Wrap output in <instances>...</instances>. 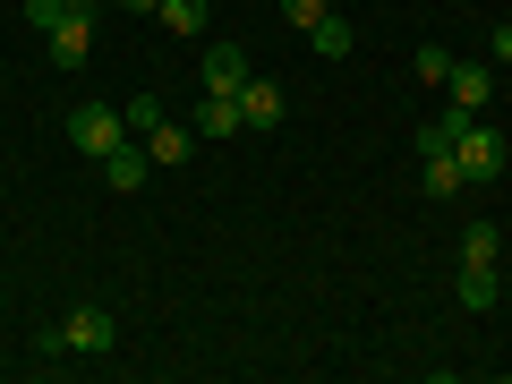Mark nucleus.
Returning <instances> with one entry per match:
<instances>
[{
	"label": "nucleus",
	"instance_id": "nucleus-19",
	"mask_svg": "<svg viewBox=\"0 0 512 384\" xmlns=\"http://www.w3.org/2000/svg\"><path fill=\"white\" fill-rule=\"evenodd\" d=\"M282 18H291V26H299V35H308V26H316V18H333V0H282Z\"/></svg>",
	"mask_w": 512,
	"mask_h": 384
},
{
	"label": "nucleus",
	"instance_id": "nucleus-10",
	"mask_svg": "<svg viewBox=\"0 0 512 384\" xmlns=\"http://www.w3.org/2000/svg\"><path fill=\"white\" fill-rule=\"evenodd\" d=\"M197 137H239V94H197Z\"/></svg>",
	"mask_w": 512,
	"mask_h": 384
},
{
	"label": "nucleus",
	"instance_id": "nucleus-6",
	"mask_svg": "<svg viewBox=\"0 0 512 384\" xmlns=\"http://www.w3.org/2000/svg\"><path fill=\"white\" fill-rule=\"evenodd\" d=\"M248 52H239V43H205V60H197V86L205 94H239V86H248Z\"/></svg>",
	"mask_w": 512,
	"mask_h": 384
},
{
	"label": "nucleus",
	"instance_id": "nucleus-7",
	"mask_svg": "<svg viewBox=\"0 0 512 384\" xmlns=\"http://www.w3.org/2000/svg\"><path fill=\"white\" fill-rule=\"evenodd\" d=\"M86 60H94V9H77V18H60L52 26V69H86Z\"/></svg>",
	"mask_w": 512,
	"mask_h": 384
},
{
	"label": "nucleus",
	"instance_id": "nucleus-14",
	"mask_svg": "<svg viewBox=\"0 0 512 384\" xmlns=\"http://www.w3.org/2000/svg\"><path fill=\"white\" fill-rule=\"evenodd\" d=\"M350 43H359V35H350V18H316L308 26V52L316 60H350Z\"/></svg>",
	"mask_w": 512,
	"mask_h": 384
},
{
	"label": "nucleus",
	"instance_id": "nucleus-18",
	"mask_svg": "<svg viewBox=\"0 0 512 384\" xmlns=\"http://www.w3.org/2000/svg\"><path fill=\"white\" fill-rule=\"evenodd\" d=\"M77 9H94V0H26V18H35V26H43V35H52V26H60V18H77Z\"/></svg>",
	"mask_w": 512,
	"mask_h": 384
},
{
	"label": "nucleus",
	"instance_id": "nucleus-13",
	"mask_svg": "<svg viewBox=\"0 0 512 384\" xmlns=\"http://www.w3.org/2000/svg\"><path fill=\"white\" fill-rule=\"evenodd\" d=\"M154 26H163V35H205V26H214V9H205V0H163V9H154Z\"/></svg>",
	"mask_w": 512,
	"mask_h": 384
},
{
	"label": "nucleus",
	"instance_id": "nucleus-8",
	"mask_svg": "<svg viewBox=\"0 0 512 384\" xmlns=\"http://www.w3.org/2000/svg\"><path fill=\"white\" fill-rule=\"evenodd\" d=\"M444 86H453V111H487L495 103V69H487V60H453Z\"/></svg>",
	"mask_w": 512,
	"mask_h": 384
},
{
	"label": "nucleus",
	"instance_id": "nucleus-20",
	"mask_svg": "<svg viewBox=\"0 0 512 384\" xmlns=\"http://www.w3.org/2000/svg\"><path fill=\"white\" fill-rule=\"evenodd\" d=\"M495 60H504V69H512V18L495 26Z\"/></svg>",
	"mask_w": 512,
	"mask_h": 384
},
{
	"label": "nucleus",
	"instance_id": "nucleus-17",
	"mask_svg": "<svg viewBox=\"0 0 512 384\" xmlns=\"http://www.w3.org/2000/svg\"><path fill=\"white\" fill-rule=\"evenodd\" d=\"M410 77H419V86H444V77H453V52H444V43H419V52H410Z\"/></svg>",
	"mask_w": 512,
	"mask_h": 384
},
{
	"label": "nucleus",
	"instance_id": "nucleus-12",
	"mask_svg": "<svg viewBox=\"0 0 512 384\" xmlns=\"http://www.w3.org/2000/svg\"><path fill=\"white\" fill-rule=\"evenodd\" d=\"M495 299H504V274H495V265H461V308L487 316Z\"/></svg>",
	"mask_w": 512,
	"mask_h": 384
},
{
	"label": "nucleus",
	"instance_id": "nucleus-4",
	"mask_svg": "<svg viewBox=\"0 0 512 384\" xmlns=\"http://www.w3.org/2000/svg\"><path fill=\"white\" fill-rule=\"evenodd\" d=\"M419 188H427V197H461V188H470V180H461V163H453V137H444V120L419 128Z\"/></svg>",
	"mask_w": 512,
	"mask_h": 384
},
{
	"label": "nucleus",
	"instance_id": "nucleus-15",
	"mask_svg": "<svg viewBox=\"0 0 512 384\" xmlns=\"http://www.w3.org/2000/svg\"><path fill=\"white\" fill-rule=\"evenodd\" d=\"M120 120H128V137H154V128H163L171 111H163V94H128V111H120Z\"/></svg>",
	"mask_w": 512,
	"mask_h": 384
},
{
	"label": "nucleus",
	"instance_id": "nucleus-2",
	"mask_svg": "<svg viewBox=\"0 0 512 384\" xmlns=\"http://www.w3.org/2000/svg\"><path fill=\"white\" fill-rule=\"evenodd\" d=\"M120 342V316L103 308V299H77L60 325H43V359H69V350H86V359H103V350Z\"/></svg>",
	"mask_w": 512,
	"mask_h": 384
},
{
	"label": "nucleus",
	"instance_id": "nucleus-1",
	"mask_svg": "<svg viewBox=\"0 0 512 384\" xmlns=\"http://www.w3.org/2000/svg\"><path fill=\"white\" fill-rule=\"evenodd\" d=\"M444 137H453V163L470 188L504 180V128L487 120V111H444Z\"/></svg>",
	"mask_w": 512,
	"mask_h": 384
},
{
	"label": "nucleus",
	"instance_id": "nucleus-5",
	"mask_svg": "<svg viewBox=\"0 0 512 384\" xmlns=\"http://www.w3.org/2000/svg\"><path fill=\"white\" fill-rule=\"evenodd\" d=\"M282 120H291V94H282L274 77H248V86H239V128H256V137H274Z\"/></svg>",
	"mask_w": 512,
	"mask_h": 384
},
{
	"label": "nucleus",
	"instance_id": "nucleus-3",
	"mask_svg": "<svg viewBox=\"0 0 512 384\" xmlns=\"http://www.w3.org/2000/svg\"><path fill=\"white\" fill-rule=\"evenodd\" d=\"M120 137H128V120H120L111 103H94V94H86V103H69V146H77V154H94V163H103Z\"/></svg>",
	"mask_w": 512,
	"mask_h": 384
},
{
	"label": "nucleus",
	"instance_id": "nucleus-9",
	"mask_svg": "<svg viewBox=\"0 0 512 384\" xmlns=\"http://www.w3.org/2000/svg\"><path fill=\"white\" fill-rule=\"evenodd\" d=\"M146 171H154V154H146V146H128V137L103 154V180L120 188V197H137V188H146Z\"/></svg>",
	"mask_w": 512,
	"mask_h": 384
},
{
	"label": "nucleus",
	"instance_id": "nucleus-21",
	"mask_svg": "<svg viewBox=\"0 0 512 384\" xmlns=\"http://www.w3.org/2000/svg\"><path fill=\"white\" fill-rule=\"evenodd\" d=\"M120 9H137V18H154V9H163V0H120Z\"/></svg>",
	"mask_w": 512,
	"mask_h": 384
},
{
	"label": "nucleus",
	"instance_id": "nucleus-11",
	"mask_svg": "<svg viewBox=\"0 0 512 384\" xmlns=\"http://www.w3.org/2000/svg\"><path fill=\"white\" fill-rule=\"evenodd\" d=\"M205 146V137H197V128H180V120H163V128H154V137H146V154H154V163H188V154H197Z\"/></svg>",
	"mask_w": 512,
	"mask_h": 384
},
{
	"label": "nucleus",
	"instance_id": "nucleus-16",
	"mask_svg": "<svg viewBox=\"0 0 512 384\" xmlns=\"http://www.w3.org/2000/svg\"><path fill=\"white\" fill-rule=\"evenodd\" d=\"M495 256H504L495 222H470V231H461V265H495Z\"/></svg>",
	"mask_w": 512,
	"mask_h": 384
}]
</instances>
